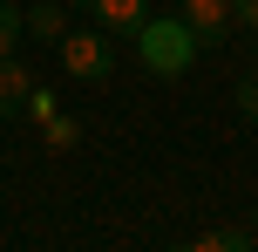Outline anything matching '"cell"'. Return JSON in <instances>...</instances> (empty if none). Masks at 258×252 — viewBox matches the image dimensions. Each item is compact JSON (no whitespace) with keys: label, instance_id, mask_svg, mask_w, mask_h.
<instances>
[{"label":"cell","instance_id":"ba28073f","mask_svg":"<svg viewBox=\"0 0 258 252\" xmlns=\"http://www.w3.org/2000/svg\"><path fill=\"white\" fill-rule=\"evenodd\" d=\"M21 34H27V7L0 0V55H21Z\"/></svg>","mask_w":258,"mask_h":252},{"label":"cell","instance_id":"5b68a950","mask_svg":"<svg viewBox=\"0 0 258 252\" xmlns=\"http://www.w3.org/2000/svg\"><path fill=\"white\" fill-rule=\"evenodd\" d=\"M95 7V27L102 34H136L143 27V0H89Z\"/></svg>","mask_w":258,"mask_h":252},{"label":"cell","instance_id":"3957f363","mask_svg":"<svg viewBox=\"0 0 258 252\" xmlns=\"http://www.w3.org/2000/svg\"><path fill=\"white\" fill-rule=\"evenodd\" d=\"M177 14L190 21V34L204 41V48H218V41L231 34V0H177Z\"/></svg>","mask_w":258,"mask_h":252},{"label":"cell","instance_id":"5bb4252c","mask_svg":"<svg viewBox=\"0 0 258 252\" xmlns=\"http://www.w3.org/2000/svg\"><path fill=\"white\" fill-rule=\"evenodd\" d=\"M251 239H258V212H251Z\"/></svg>","mask_w":258,"mask_h":252},{"label":"cell","instance_id":"4fadbf2b","mask_svg":"<svg viewBox=\"0 0 258 252\" xmlns=\"http://www.w3.org/2000/svg\"><path fill=\"white\" fill-rule=\"evenodd\" d=\"M61 7H89V0H61Z\"/></svg>","mask_w":258,"mask_h":252},{"label":"cell","instance_id":"6da1fadb","mask_svg":"<svg viewBox=\"0 0 258 252\" xmlns=\"http://www.w3.org/2000/svg\"><path fill=\"white\" fill-rule=\"evenodd\" d=\"M136 62L150 68V75H163V82H177V75H190V62H197V48H204V41L190 34V21H183V14H143V27L136 34Z\"/></svg>","mask_w":258,"mask_h":252},{"label":"cell","instance_id":"8fae6325","mask_svg":"<svg viewBox=\"0 0 258 252\" xmlns=\"http://www.w3.org/2000/svg\"><path fill=\"white\" fill-rule=\"evenodd\" d=\"M27 116L48 123V116H54V89H41V82H34V95H27Z\"/></svg>","mask_w":258,"mask_h":252},{"label":"cell","instance_id":"9a60e30c","mask_svg":"<svg viewBox=\"0 0 258 252\" xmlns=\"http://www.w3.org/2000/svg\"><path fill=\"white\" fill-rule=\"evenodd\" d=\"M251 48H258V27H251Z\"/></svg>","mask_w":258,"mask_h":252},{"label":"cell","instance_id":"9c48e42d","mask_svg":"<svg viewBox=\"0 0 258 252\" xmlns=\"http://www.w3.org/2000/svg\"><path fill=\"white\" fill-rule=\"evenodd\" d=\"M41 143H48V150H75V143H82V123H75V116H61V109H54V116L41 123Z\"/></svg>","mask_w":258,"mask_h":252},{"label":"cell","instance_id":"30bf717a","mask_svg":"<svg viewBox=\"0 0 258 252\" xmlns=\"http://www.w3.org/2000/svg\"><path fill=\"white\" fill-rule=\"evenodd\" d=\"M238 116L258 130V75H245V82H238Z\"/></svg>","mask_w":258,"mask_h":252},{"label":"cell","instance_id":"52a82bcc","mask_svg":"<svg viewBox=\"0 0 258 252\" xmlns=\"http://www.w3.org/2000/svg\"><path fill=\"white\" fill-rule=\"evenodd\" d=\"M251 225H231V232H197V252H251Z\"/></svg>","mask_w":258,"mask_h":252},{"label":"cell","instance_id":"277c9868","mask_svg":"<svg viewBox=\"0 0 258 252\" xmlns=\"http://www.w3.org/2000/svg\"><path fill=\"white\" fill-rule=\"evenodd\" d=\"M27 95H34V68H27L21 55H0V123L27 116Z\"/></svg>","mask_w":258,"mask_h":252},{"label":"cell","instance_id":"8992f818","mask_svg":"<svg viewBox=\"0 0 258 252\" xmlns=\"http://www.w3.org/2000/svg\"><path fill=\"white\" fill-rule=\"evenodd\" d=\"M27 34L61 48V34H68V7H61V0H34V7H27Z\"/></svg>","mask_w":258,"mask_h":252},{"label":"cell","instance_id":"7c38bea8","mask_svg":"<svg viewBox=\"0 0 258 252\" xmlns=\"http://www.w3.org/2000/svg\"><path fill=\"white\" fill-rule=\"evenodd\" d=\"M231 21L238 27H258V0H231Z\"/></svg>","mask_w":258,"mask_h":252},{"label":"cell","instance_id":"7a4b0ae2","mask_svg":"<svg viewBox=\"0 0 258 252\" xmlns=\"http://www.w3.org/2000/svg\"><path fill=\"white\" fill-rule=\"evenodd\" d=\"M61 68L75 82H109V68H116L109 34H102V27H68V34H61Z\"/></svg>","mask_w":258,"mask_h":252}]
</instances>
